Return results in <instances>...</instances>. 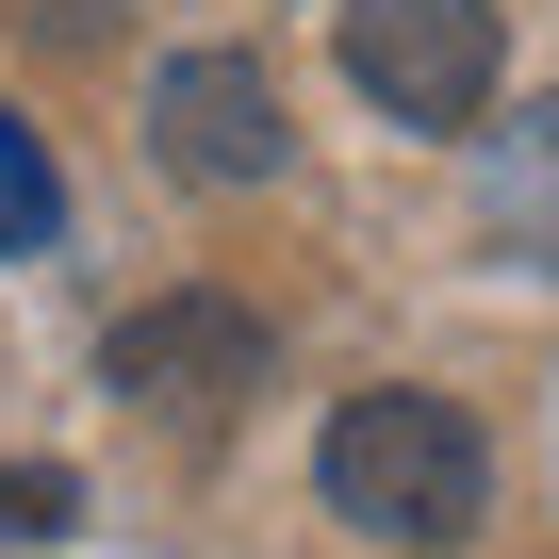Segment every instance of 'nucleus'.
<instances>
[{
	"instance_id": "nucleus-1",
	"label": "nucleus",
	"mask_w": 559,
	"mask_h": 559,
	"mask_svg": "<svg viewBox=\"0 0 559 559\" xmlns=\"http://www.w3.org/2000/svg\"><path fill=\"white\" fill-rule=\"evenodd\" d=\"M313 493L362 526V543H461L477 510H493V444H477V412L461 395H412V379H379V395H346L330 412V444H313Z\"/></svg>"
},
{
	"instance_id": "nucleus-4",
	"label": "nucleus",
	"mask_w": 559,
	"mask_h": 559,
	"mask_svg": "<svg viewBox=\"0 0 559 559\" xmlns=\"http://www.w3.org/2000/svg\"><path fill=\"white\" fill-rule=\"evenodd\" d=\"M148 148L181 165V181H280V83H263V50H181L165 83H148Z\"/></svg>"
},
{
	"instance_id": "nucleus-6",
	"label": "nucleus",
	"mask_w": 559,
	"mask_h": 559,
	"mask_svg": "<svg viewBox=\"0 0 559 559\" xmlns=\"http://www.w3.org/2000/svg\"><path fill=\"white\" fill-rule=\"evenodd\" d=\"M67 230V181H50V148L17 132V99H0V263H34Z\"/></svg>"
},
{
	"instance_id": "nucleus-7",
	"label": "nucleus",
	"mask_w": 559,
	"mask_h": 559,
	"mask_svg": "<svg viewBox=\"0 0 559 559\" xmlns=\"http://www.w3.org/2000/svg\"><path fill=\"white\" fill-rule=\"evenodd\" d=\"M67 510H83V477H67V461H0V543H50Z\"/></svg>"
},
{
	"instance_id": "nucleus-3",
	"label": "nucleus",
	"mask_w": 559,
	"mask_h": 559,
	"mask_svg": "<svg viewBox=\"0 0 559 559\" xmlns=\"http://www.w3.org/2000/svg\"><path fill=\"white\" fill-rule=\"evenodd\" d=\"M99 379H116L148 428H230V412L263 395V313H247V297H148V313H116Z\"/></svg>"
},
{
	"instance_id": "nucleus-5",
	"label": "nucleus",
	"mask_w": 559,
	"mask_h": 559,
	"mask_svg": "<svg viewBox=\"0 0 559 559\" xmlns=\"http://www.w3.org/2000/svg\"><path fill=\"white\" fill-rule=\"evenodd\" d=\"M477 214H493V247L559 263V99H526V116L493 132V165H477Z\"/></svg>"
},
{
	"instance_id": "nucleus-8",
	"label": "nucleus",
	"mask_w": 559,
	"mask_h": 559,
	"mask_svg": "<svg viewBox=\"0 0 559 559\" xmlns=\"http://www.w3.org/2000/svg\"><path fill=\"white\" fill-rule=\"evenodd\" d=\"M17 17H34V34H67V50H99V34L132 17V0H17Z\"/></svg>"
},
{
	"instance_id": "nucleus-2",
	"label": "nucleus",
	"mask_w": 559,
	"mask_h": 559,
	"mask_svg": "<svg viewBox=\"0 0 559 559\" xmlns=\"http://www.w3.org/2000/svg\"><path fill=\"white\" fill-rule=\"evenodd\" d=\"M346 83L395 132H477L493 116V0H346Z\"/></svg>"
}]
</instances>
